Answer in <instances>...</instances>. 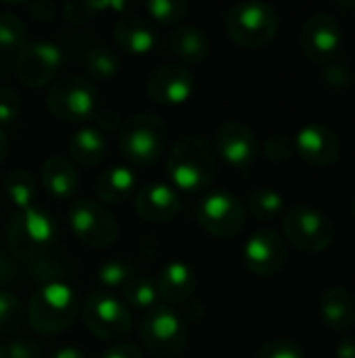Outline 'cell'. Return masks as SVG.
I'll return each mask as SVG.
<instances>
[{
	"label": "cell",
	"instance_id": "41",
	"mask_svg": "<svg viewBox=\"0 0 355 358\" xmlns=\"http://www.w3.org/2000/svg\"><path fill=\"white\" fill-rule=\"evenodd\" d=\"M27 10L38 21H52L56 15V6L52 2H46V0H38V2L27 4Z\"/></svg>",
	"mask_w": 355,
	"mask_h": 358
},
{
	"label": "cell",
	"instance_id": "21",
	"mask_svg": "<svg viewBox=\"0 0 355 358\" xmlns=\"http://www.w3.org/2000/svg\"><path fill=\"white\" fill-rule=\"evenodd\" d=\"M40 182L50 197L59 201H67L75 195L80 176L69 157L50 155L48 159H44L40 168Z\"/></svg>",
	"mask_w": 355,
	"mask_h": 358
},
{
	"label": "cell",
	"instance_id": "17",
	"mask_svg": "<svg viewBox=\"0 0 355 358\" xmlns=\"http://www.w3.org/2000/svg\"><path fill=\"white\" fill-rule=\"evenodd\" d=\"M293 145L295 153L316 168L333 166L341 155V138L326 124H305L297 130Z\"/></svg>",
	"mask_w": 355,
	"mask_h": 358
},
{
	"label": "cell",
	"instance_id": "18",
	"mask_svg": "<svg viewBox=\"0 0 355 358\" xmlns=\"http://www.w3.org/2000/svg\"><path fill=\"white\" fill-rule=\"evenodd\" d=\"M136 214L151 224L172 222L182 210V199L172 185L165 182H146L134 193Z\"/></svg>",
	"mask_w": 355,
	"mask_h": 358
},
{
	"label": "cell",
	"instance_id": "13",
	"mask_svg": "<svg viewBox=\"0 0 355 358\" xmlns=\"http://www.w3.org/2000/svg\"><path fill=\"white\" fill-rule=\"evenodd\" d=\"M63 65V50L50 40H31L19 48L15 73L27 88H42L54 80Z\"/></svg>",
	"mask_w": 355,
	"mask_h": 358
},
{
	"label": "cell",
	"instance_id": "32",
	"mask_svg": "<svg viewBox=\"0 0 355 358\" xmlns=\"http://www.w3.org/2000/svg\"><path fill=\"white\" fill-rule=\"evenodd\" d=\"M25 44V23L10 10H0V50H19Z\"/></svg>",
	"mask_w": 355,
	"mask_h": 358
},
{
	"label": "cell",
	"instance_id": "5",
	"mask_svg": "<svg viewBox=\"0 0 355 358\" xmlns=\"http://www.w3.org/2000/svg\"><path fill=\"white\" fill-rule=\"evenodd\" d=\"M56 237V227L52 216L33 206L15 212L6 224V245L19 260H36L50 252Z\"/></svg>",
	"mask_w": 355,
	"mask_h": 358
},
{
	"label": "cell",
	"instance_id": "31",
	"mask_svg": "<svg viewBox=\"0 0 355 358\" xmlns=\"http://www.w3.org/2000/svg\"><path fill=\"white\" fill-rule=\"evenodd\" d=\"M23 319L25 308L21 304V298L8 289H0V336H8L19 329Z\"/></svg>",
	"mask_w": 355,
	"mask_h": 358
},
{
	"label": "cell",
	"instance_id": "23",
	"mask_svg": "<svg viewBox=\"0 0 355 358\" xmlns=\"http://www.w3.org/2000/svg\"><path fill=\"white\" fill-rule=\"evenodd\" d=\"M167 48L182 65H195L209 57L211 42L205 29L197 25H178L167 38Z\"/></svg>",
	"mask_w": 355,
	"mask_h": 358
},
{
	"label": "cell",
	"instance_id": "27",
	"mask_svg": "<svg viewBox=\"0 0 355 358\" xmlns=\"http://www.w3.org/2000/svg\"><path fill=\"white\" fill-rule=\"evenodd\" d=\"M247 210L255 220L270 222L285 212V197L270 187H257L247 197Z\"/></svg>",
	"mask_w": 355,
	"mask_h": 358
},
{
	"label": "cell",
	"instance_id": "6",
	"mask_svg": "<svg viewBox=\"0 0 355 358\" xmlns=\"http://www.w3.org/2000/svg\"><path fill=\"white\" fill-rule=\"evenodd\" d=\"M138 331L144 348L157 358H178L188 344L184 319L165 304L146 310L140 319Z\"/></svg>",
	"mask_w": 355,
	"mask_h": 358
},
{
	"label": "cell",
	"instance_id": "36",
	"mask_svg": "<svg viewBox=\"0 0 355 358\" xmlns=\"http://www.w3.org/2000/svg\"><path fill=\"white\" fill-rule=\"evenodd\" d=\"M2 348L6 358H44L42 344L27 336H15Z\"/></svg>",
	"mask_w": 355,
	"mask_h": 358
},
{
	"label": "cell",
	"instance_id": "45",
	"mask_svg": "<svg viewBox=\"0 0 355 358\" xmlns=\"http://www.w3.org/2000/svg\"><path fill=\"white\" fill-rule=\"evenodd\" d=\"M352 216H354V220H355V197H354V201H352Z\"/></svg>",
	"mask_w": 355,
	"mask_h": 358
},
{
	"label": "cell",
	"instance_id": "25",
	"mask_svg": "<svg viewBox=\"0 0 355 358\" xmlns=\"http://www.w3.org/2000/svg\"><path fill=\"white\" fill-rule=\"evenodd\" d=\"M107 138L96 126H82L69 138V157L73 166L94 168L105 159Z\"/></svg>",
	"mask_w": 355,
	"mask_h": 358
},
{
	"label": "cell",
	"instance_id": "20",
	"mask_svg": "<svg viewBox=\"0 0 355 358\" xmlns=\"http://www.w3.org/2000/svg\"><path fill=\"white\" fill-rule=\"evenodd\" d=\"M113 42L128 55H149L157 44V27L146 17L126 15L113 25Z\"/></svg>",
	"mask_w": 355,
	"mask_h": 358
},
{
	"label": "cell",
	"instance_id": "10",
	"mask_svg": "<svg viewBox=\"0 0 355 358\" xmlns=\"http://www.w3.org/2000/svg\"><path fill=\"white\" fill-rule=\"evenodd\" d=\"M282 229L289 243L303 254L324 252L335 237L331 218L318 208L308 203L293 206L282 218Z\"/></svg>",
	"mask_w": 355,
	"mask_h": 358
},
{
	"label": "cell",
	"instance_id": "22",
	"mask_svg": "<svg viewBox=\"0 0 355 358\" xmlns=\"http://www.w3.org/2000/svg\"><path fill=\"white\" fill-rule=\"evenodd\" d=\"M320 317L322 323L337 331L345 334L355 325V296L345 287H331L320 298Z\"/></svg>",
	"mask_w": 355,
	"mask_h": 358
},
{
	"label": "cell",
	"instance_id": "35",
	"mask_svg": "<svg viewBox=\"0 0 355 358\" xmlns=\"http://www.w3.org/2000/svg\"><path fill=\"white\" fill-rule=\"evenodd\" d=\"M262 151H264V155H266L270 162L282 164V162H287V159L293 157L295 145H293V138L287 136L285 132H274V134H270V136L264 141Z\"/></svg>",
	"mask_w": 355,
	"mask_h": 358
},
{
	"label": "cell",
	"instance_id": "29",
	"mask_svg": "<svg viewBox=\"0 0 355 358\" xmlns=\"http://www.w3.org/2000/svg\"><path fill=\"white\" fill-rule=\"evenodd\" d=\"M121 296H123V304L138 308V310H151L153 306L159 304L155 281L144 277V275H134L121 287Z\"/></svg>",
	"mask_w": 355,
	"mask_h": 358
},
{
	"label": "cell",
	"instance_id": "2",
	"mask_svg": "<svg viewBox=\"0 0 355 358\" xmlns=\"http://www.w3.org/2000/svg\"><path fill=\"white\" fill-rule=\"evenodd\" d=\"M80 313V300L65 281L42 283L25 306V319L31 331L40 336H59L73 325Z\"/></svg>",
	"mask_w": 355,
	"mask_h": 358
},
{
	"label": "cell",
	"instance_id": "11",
	"mask_svg": "<svg viewBox=\"0 0 355 358\" xmlns=\"http://www.w3.org/2000/svg\"><path fill=\"white\" fill-rule=\"evenodd\" d=\"M82 321L84 327L94 338L105 342H115L126 338L134 325L130 308L113 294L103 289L88 294L82 306Z\"/></svg>",
	"mask_w": 355,
	"mask_h": 358
},
{
	"label": "cell",
	"instance_id": "19",
	"mask_svg": "<svg viewBox=\"0 0 355 358\" xmlns=\"http://www.w3.org/2000/svg\"><path fill=\"white\" fill-rule=\"evenodd\" d=\"M155 287H157L159 304L174 308L192 298L197 289V275L188 262L172 260L159 271L155 279Z\"/></svg>",
	"mask_w": 355,
	"mask_h": 358
},
{
	"label": "cell",
	"instance_id": "30",
	"mask_svg": "<svg viewBox=\"0 0 355 358\" xmlns=\"http://www.w3.org/2000/svg\"><path fill=\"white\" fill-rule=\"evenodd\" d=\"M132 277H134L132 264L121 260V258L107 260L96 271V281L103 287V292H107V289H121Z\"/></svg>",
	"mask_w": 355,
	"mask_h": 358
},
{
	"label": "cell",
	"instance_id": "4",
	"mask_svg": "<svg viewBox=\"0 0 355 358\" xmlns=\"http://www.w3.org/2000/svg\"><path fill=\"white\" fill-rule=\"evenodd\" d=\"M224 27L234 44L243 48H262L276 38L280 13L268 2H239L224 13Z\"/></svg>",
	"mask_w": 355,
	"mask_h": 358
},
{
	"label": "cell",
	"instance_id": "40",
	"mask_svg": "<svg viewBox=\"0 0 355 358\" xmlns=\"http://www.w3.org/2000/svg\"><path fill=\"white\" fill-rule=\"evenodd\" d=\"M100 358H144V357H142V350H140L136 344L119 342V344H115V346L107 348Z\"/></svg>",
	"mask_w": 355,
	"mask_h": 358
},
{
	"label": "cell",
	"instance_id": "7",
	"mask_svg": "<svg viewBox=\"0 0 355 358\" xmlns=\"http://www.w3.org/2000/svg\"><path fill=\"white\" fill-rule=\"evenodd\" d=\"M46 107L61 122H86L98 113V90L84 76H65L50 84Z\"/></svg>",
	"mask_w": 355,
	"mask_h": 358
},
{
	"label": "cell",
	"instance_id": "43",
	"mask_svg": "<svg viewBox=\"0 0 355 358\" xmlns=\"http://www.w3.org/2000/svg\"><path fill=\"white\" fill-rule=\"evenodd\" d=\"M48 358H86V355L75 346H63L56 352H52Z\"/></svg>",
	"mask_w": 355,
	"mask_h": 358
},
{
	"label": "cell",
	"instance_id": "12",
	"mask_svg": "<svg viewBox=\"0 0 355 358\" xmlns=\"http://www.w3.org/2000/svg\"><path fill=\"white\" fill-rule=\"evenodd\" d=\"M299 44L310 61L328 65L343 52V29L331 13L316 10L305 19L299 34Z\"/></svg>",
	"mask_w": 355,
	"mask_h": 358
},
{
	"label": "cell",
	"instance_id": "1",
	"mask_svg": "<svg viewBox=\"0 0 355 358\" xmlns=\"http://www.w3.org/2000/svg\"><path fill=\"white\" fill-rule=\"evenodd\" d=\"M218 168L220 164L213 145L199 134L178 138L167 155L169 182L184 193L205 191L216 180Z\"/></svg>",
	"mask_w": 355,
	"mask_h": 358
},
{
	"label": "cell",
	"instance_id": "24",
	"mask_svg": "<svg viewBox=\"0 0 355 358\" xmlns=\"http://www.w3.org/2000/svg\"><path fill=\"white\" fill-rule=\"evenodd\" d=\"M136 191V172L130 166H109L94 180L96 201L103 206L123 203Z\"/></svg>",
	"mask_w": 355,
	"mask_h": 358
},
{
	"label": "cell",
	"instance_id": "9",
	"mask_svg": "<svg viewBox=\"0 0 355 358\" xmlns=\"http://www.w3.org/2000/svg\"><path fill=\"white\" fill-rule=\"evenodd\" d=\"M69 231L88 248H109L117 241L119 227L115 216L96 199H75L67 210Z\"/></svg>",
	"mask_w": 355,
	"mask_h": 358
},
{
	"label": "cell",
	"instance_id": "26",
	"mask_svg": "<svg viewBox=\"0 0 355 358\" xmlns=\"http://www.w3.org/2000/svg\"><path fill=\"white\" fill-rule=\"evenodd\" d=\"M2 193L8 199V203L17 212H21V210L36 206L38 185H36V178L31 176V172H27L23 168H15V170L6 172L4 182H2Z\"/></svg>",
	"mask_w": 355,
	"mask_h": 358
},
{
	"label": "cell",
	"instance_id": "34",
	"mask_svg": "<svg viewBox=\"0 0 355 358\" xmlns=\"http://www.w3.org/2000/svg\"><path fill=\"white\" fill-rule=\"evenodd\" d=\"M126 2H71L63 6V15L71 23H86L98 15V10H123Z\"/></svg>",
	"mask_w": 355,
	"mask_h": 358
},
{
	"label": "cell",
	"instance_id": "33",
	"mask_svg": "<svg viewBox=\"0 0 355 358\" xmlns=\"http://www.w3.org/2000/svg\"><path fill=\"white\" fill-rule=\"evenodd\" d=\"M144 10L151 17V21L178 23L190 13V6L182 0H149L144 4Z\"/></svg>",
	"mask_w": 355,
	"mask_h": 358
},
{
	"label": "cell",
	"instance_id": "42",
	"mask_svg": "<svg viewBox=\"0 0 355 358\" xmlns=\"http://www.w3.org/2000/svg\"><path fill=\"white\" fill-rule=\"evenodd\" d=\"M337 358H355V336H345L337 346Z\"/></svg>",
	"mask_w": 355,
	"mask_h": 358
},
{
	"label": "cell",
	"instance_id": "46",
	"mask_svg": "<svg viewBox=\"0 0 355 358\" xmlns=\"http://www.w3.org/2000/svg\"><path fill=\"white\" fill-rule=\"evenodd\" d=\"M0 358H6L4 357V348H2V346H0Z\"/></svg>",
	"mask_w": 355,
	"mask_h": 358
},
{
	"label": "cell",
	"instance_id": "38",
	"mask_svg": "<svg viewBox=\"0 0 355 358\" xmlns=\"http://www.w3.org/2000/svg\"><path fill=\"white\" fill-rule=\"evenodd\" d=\"M21 113V96L8 86H0V128L13 124Z\"/></svg>",
	"mask_w": 355,
	"mask_h": 358
},
{
	"label": "cell",
	"instance_id": "8",
	"mask_svg": "<svg viewBox=\"0 0 355 358\" xmlns=\"http://www.w3.org/2000/svg\"><path fill=\"white\" fill-rule=\"evenodd\" d=\"M199 227L216 239H234L247 224V210L243 201L224 189L209 191L195 208Z\"/></svg>",
	"mask_w": 355,
	"mask_h": 358
},
{
	"label": "cell",
	"instance_id": "14",
	"mask_svg": "<svg viewBox=\"0 0 355 358\" xmlns=\"http://www.w3.org/2000/svg\"><path fill=\"white\" fill-rule=\"evenodd\" d=\"M195 84V73L186 65L163 63L149 73L144 90L153 103L163 107H178L192 96Z\"/></svg>",
	"mask_w": 355,
	"mask_h": 358
},
{
	"label": "cell",
	"instance_id": "44",
	"mask_svg": "<svg viewBox=\"0 0 355 358\" xmlns=\"http://www.w3.org/2000/svg\"><path fill=\"white\" fill-rule=\"evenodd\" d=\"M6 149H8V138H6L4 130L0 128V164H2L4 157H6Z\"/></svg>",
	"mask_w": 355,
	"mask_h": 358
},
{
	"label": "cell",
	"instance_id": "39",
	"mask_svg": "<svg viewBox=\"0 0 355 358\" xmlns=\"http://www.w3.org/2000/svg\"><path fill=\"white\" fill-rule=\"evenodd\" d=\"M322 78L326 82V86H335V88H345L349 86L352 82V76H349V69L339 65L337 59L328 65H324V71H322Z\"/></svg>",
	"mask_w": 355,
	"mask_h": 358
},
{
	"label": "cell",
	"instance_id": "3",
	"mask_svg": "<svg viewBox=\"0 0 355 358\" xmlns=\"http://www.w3.org/2000/svg\"><path fill=\"white\" fill-rule=\"evenodd\" d=\"M169 128L153 111H138L121 124L117 134V147L128 166L149 168L167 149Z\"/></svg>",
	"mask_w": 355,
	"mask_h": 358
},
{
	"label": "cell",
	"instance_id": "28",
	"mask_svg": "<svg viewBox=\"0 0 355 358\" xmlns=\"http://www.w3.org/2000/svg\"><path fill=\"white\" fill-rule=\"evenodd\" d=\"M84 67L92 80H111L119 71L121 59L115 48H111L107 44H96L92 48H88V52L84 57Z\"/></svg>",
	"mask_w": 355,
	"mask_h": 358
},
{
	"label": "cell",
	"instance_id": "37",
	"mask_svg": "<svg viewBox=\"0 0 355 358\" xmlns=\"http://www.w3.org/2000/svg\"><path fill=\"white\" fill-rule=\"evenodd\" d=\"M253 358H305L303 348L293 340H270Z\"/></svg>",
	"mask_w": 355,
	"mask_h": 358
},
{
	"label": "cell",
	"instance_id": "16",
	"mask_svg": "<svg viewBox=\"0 0 355 358\" xmlns=\"http://www.w3.org/2000/svg\"><path fill=\"white\" fill-rule=\"evenodd\" d=\"M243 264L257 277L278 275L287 264L285 239L272 229L255 231L243 245Z\"/></svg>",
	"mask_w": 355,
	"mask_h": 358
},
{
	"label": "cell",
	"instance_id": "15",
	"mask_svg": "<svg viewBox=\"0 0 355 358\" xmlns=\"http://www.w3.org/2000/svg\"><path fill=\"white\" fill-rule=\"evenodd\" d=\"M216 153L234 170L249 172L259 155V141L255 132L236 120H226L216 132Z\"/></svg>",
	"mask_w": 355,
	"mask_h": 358
}]
</instances>
